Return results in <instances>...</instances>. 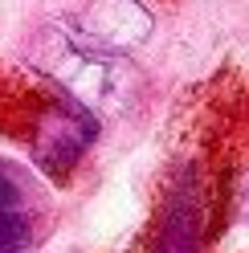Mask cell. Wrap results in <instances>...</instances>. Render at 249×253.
<instances>
[{"label":"cell","instance_id":"cell-2","mask_svg":"<svg viewBox=\"0 0 249 253\" xmlns=\"http://www.w3.org/2000/svg\"><path fill=\"white\" fill-rule=\"evenodd\" d=\"M205 216L208 196L196 168H180L160 204L147 253H205Z\"/></svg>","mask_w":249,"mask_h":253},{"label":"cell","instance_id":"cell-5","mask_svg":"<svg viewBox=\"0 0 249 253\" xmlns=\"http://www.w3.org/2000/svg\"><path fill=\"white\" fill-rule=\"evenodd\" d=\"M21 204H25V184H21L17 171L0 160V216L4 212H21Z\"/></svg>","mask_w":249,"mask_h":253},{"label":"cell","instance_id":"cell-1","mask_svg":"<svg viewBox=\"0 0 249 253\" xmlns=\"http://www.w3.org/2000/svg\"><path fill=\"white\" fill-rule=\"evenodd\" d=\"M94 139H98V115L82 98L61 94V98L53 106H45V115H41L33 160H37V168L49 171V176L66 180L70 171L78 168V160L90 151Z\"/></svg>","mask_w":249,"mask_h":253},{"label":"cell","instance_id":"cell-6","mask_svg":"<svg viewBox=\"0 0 249 253\" xmlns=\"http://www.w3.org/2000/svg\"><path fill=\"white\" fill-rule=\"evenodd\" d=\"M245 220H249V196H245Z\"/></svg>","mask_w":249,"mask_h":253},{"label":"cell","instance_id":"cell-3","mask_svg":"<svg viewBox=\"0 0 249 253\" xmlns=\"http://www.w3.org/2000/svg\"><path fill=\"white\" fill-rule=\"evenodd\" d=\"M74 29H78L74 45L111 57L143 41L151 33V17L139 0H94V4H86V12H78Z\"/></svg>","mask_w":249,"mask_h":253},{"label":"cell","instance_id":"cell-4","mask_svg":"<svg viewBox=\"0 0 249 253\" xmlns=\"http://www.w3.org/2000/svg\"><path fill=\"white\" fill-rule=\"evenodd\" d=\"M33 245V225L25 212H4L0 216V253H29Z\"/></svg>","mask_w":249,"mask_h":253}]
</instances>
